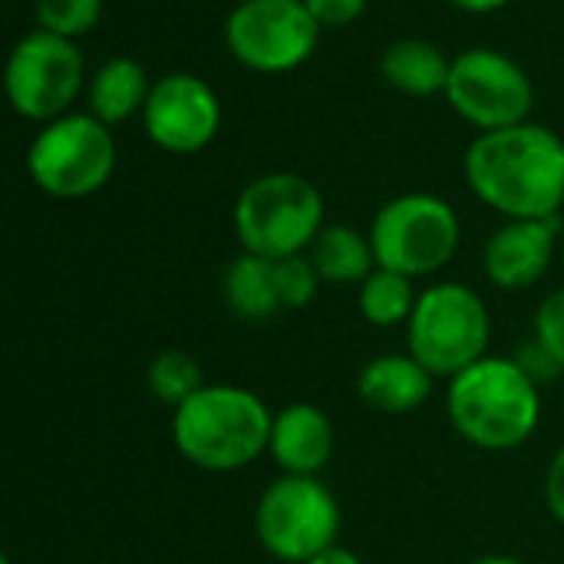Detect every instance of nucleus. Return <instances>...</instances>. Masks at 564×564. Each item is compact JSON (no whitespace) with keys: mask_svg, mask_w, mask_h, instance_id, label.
Segmentation results:
<instances>
[{"mask_svg":"<svg viewBox=\"0 0 564 564\" xmlns=\"http://www.w3.org/2000/svg\"><path fill=\"white\" fill-rule=\"evenodd\" d=\"M116 139L93 112H66L43 122L26 149L33 185L59 202H76L102 192L116 172Z\"/></svg>","mask_w":564,"mask_h":564,"instance_id":"nucleus-6","label":"nucleus"},{"mask_svg":"<svg viewBox=\"0 0 564 564\" xmlns=\"http://www.w3.org/2000/svg\"><path fill=\"white\" fill-rule=\"evenodd\" d=\"M436 377L406 350V354H380L367 360L357 373V397L373 413L410 416L433 397Z\"/></svg>","mask_w":564,"mask_h":564,"instance_id":"nucleus-15","label":"nucleus"},{"mask_svg":"<svg viewBox=\"0 0 564 564\" xmlns=\"http://www.w3.org/2000/svg\"><path fill=\"white\" fill-rule=\"evenodd\" d=\"M268 453L284 476H321L334 456L330 416L307 400L281 406L271 423Z\"/></svg>","mask_w":564,"mask_h":564,"instance_id":"nucleus-14","label":"nucleus"},{"mask_svg":"<svg viewBox=\"0 0 564 564\" xmlns=\"http://www.w3.org/2000/svg\"><path fill=\"white\" fill-rule=\"evenodd\" d=\"M274 413L235 383H205L172 410L175 453L202 473H238L254 466L271 446Z\"/></svg>","mask_w":564,"mask_h":564,"instance_id":"nucleus-3","label":"nucleus"},{"mask_svg":"<svg viewBox=\"0 0 564 564\" xmlns=\"http://www.w3.org/2000/svg\"><path fill=\"white\" fill-rule=\"evenodd\" d=\"M416 297L420 291L413 278L390 271V268H373L367 281L357 288V311L370 327H380V330H390L400 324L406 327L416 307Z\"/></svg>","mask_w":564,"mask_h":564,"instance_id":"nucleus-20","label":"nucleus"},{"mask_svg":"<svg viewBox=\"0 0 564 564\" xmlns=\"http://www.w3.org/2000/svg\"><path fill=\"white\" fill-rule=\"evenodd\" d=\"M492 344V314L486 301L463 281H436L420 291L406 324V350L436 377L453 380Z\"/></svg>","mask_w":564,"mask_h":564,"instance_id":"nucleus-5","label":"nucleus"},{"mask_svg":"<svg viewBox=\"0 0 564 564\" xmlns=\"http://www.w3.org/2000/svg\"><path fill=\"white\" fill-rule=\"evenodd\" d=\"M86 83L89 73L76 40L56 36L40 26L13 43L3 69L7 102L17 116L40 126L73 112V102L79 99Z\"/></svg>","mask_w":564,"mask_h":564,"instance_id":"nucleus-9","label":"nucleus"},{"mask_svg":"<svg viewBox=\"0 0 564 564\" xmlns=\"http://www.w3.org/2000/svg\"><path fill=\"white\" fill-rule=\"evenodd\" d=\"M274 281H278V297L284 311H304L314 304L321 291V274L307 254H291L274 261Z\"/></svg>","mask_w":564,"mask_h":564,"instance_id":"nucleus-23","label":"nucleus"},{"mask_svg":"<svg viewBox=\"0 0 564 564\" xmlns=\"http://www.w3.org/2000/svg\"><path fill=\"white\" fill-rule=\"evenodd\" d=\"M446 416L469 446L509 453L535 436L542 423V387L516 357L489 354L449 380Z\"/></svg>","mask_w":564,"mask_h":564,"instance_id":"nucleus-2","label":"nucleus"},{"mask_svg":"<svg viewBox=\"0 0 564 564\" xmlns=\"http://www.w3.org/2000/svg\"><path fill=\"white\" fill-rule=\"evenodd\" d=\"M304 3H307V10L314 13V20L321 26L340 30V26L357 23L367 13V3L370 0H304Z\"/></svg>","mask_w":564,"mask_h":564,"instance_id":"nucleus-25","label":"nucleus"},{"mask_svg":"<svg viewBox=\"0 0 564 564\" xmlns=\"http://www.w3.org/2000/svg\"><path fill=\"white\" fill-rule=\"evenodd\" d=\"M469 564H525L516 555H482V558H473Z\"/></svg>","mask_w":564,"mask_h":564,"instance_id":"nucleus-29","label":"nucleus"},{"mask_svg":"<svg viewBox=\"0 0 564 564\" xmlns=\"http://www.w3.org/2000/svg\"><path fill=\"white\" fill-rule=\"evenodd\" d=\"M324 284H364L367 274L377 268V254L370 235L354 225H324L314 245L307 248Z\"/></svg>","mask_w":564,"mask_h":564,"instance_id":"nucleus-19","label":"nucleus"},{"mask_svg":"<svg viewBox=\"0 0 564 564\" xmlns=\"http://www.w3.org/2000/svg\"><path fill=\"white\" fill-rule=\"evenodd\" d=\"M261 549L284 564H307L340 539L337 496L321 476H278L254 506Z\"/></svg>","mask_w":564,"mask_h":564,"instance_id":"nucleus-8","label":"nucleus"},{"mask_svg":"<svg viewBox=\"0 0 564 564\" xmlns=\"http://www.w3.org/2000/svg\"><path fill=\"white\" fill-rule=\"evenodd\" d=\"M145 383H149L155 400H162L165 406L175 410L188 397H195L208 380L202 373V364L188 350H162L149 360Z\"/></svg>","mask_w":564,"mask_h":564,"instance_id":"nucleus-21","label":"nucleus"},{"mask_svg":"<svg viewBox=\"0 0 564 564\" xmlns=\"http://www.w3.org/2000/svg\"><path fill=\"white\" fill-rule=\"evenodd\" d=\"M545 506H549L552 519L564 525V446L552 456V463L545 469Z\"/></svg>","mask_w":564,"mask_h":564,"instance_id":"nucleus-26","label":"nucleus"},{"mask_svg":"<svg viewBox=\"0 0 564 564\" xmlns=\"http://www.w3.org/2000/svg\"><path fill=\"white\" fill-rule=\"evenodd\" d=\"M231 225L241 251L248 254L268 261L307 254L327 225L324 195L297 172H264L238 192Z\"/></svg>","mask_w":564,"mask_h":564,"instance_id":"nucleus-4","label":"nucleus"},{"mask_svg":"<svg viewBox=\"0 0 564 564\" xmlns=\"http://www.w3.org/2000/svg\"><path fill=\"white\" fill-rule=\"evenodd\" d=\"M469 192L502 218H558L564 205V139L542 122L476 132L463 155Z\"/></svg>","mask_w":564,"mask_h":564,"instance_id":"nucleus-1","label":"nucleus"},{"mask_svg":"<svg viewBox=\"0 0 564 564\" xmlns=\"http://www.w3.org/2000/svg\"><path fill=\"white\" fill-rule=\"evenodd\" d=\"M142 129L155 149L195 155L208 149L221 129V99L198 73H165L152 83Z\"/></svg>","mask_w":564,"mask_h":564,"instance_id":"nucleus-12","label":"nucleus"},{"mask_svg":"<svg viewBox=\"0 0 564 564\" xmlns=\"http://www.w3.org/2000/svg\"><path fill=\"white\" fill-rule=\"evenodd\" d=\"M446 3H453V7L463 10V13H496V10H502L509 0H446Z\"/></svg>","mask_w":564,"mask_h":564,"instance_id":"nucleus-28","label":"nucleus"},{"mask_svg":"<svg viewBox=\"0 0 564 564\" xmlns=\"http://www.w3.org/2000/svg\"><path fill=\"white\" fill-rule=\"evenodd\" d=\"M446 102L476 132H496L529 122L535 106L532 76L502 50L473 46L453 56L446 79Z\"/></svg>","mask_w":564,"mask_h":564,"instance_id":"nucleus-11","label":"nucleus"},{"mask_svg":"<svg viewBox=\"0 0 564 564\" xmlns=\"http://www.w3.org/2000/svg\"><path fill=\"white\" fill-rule=\"evenodd\" d=\"M564 370V288L552 291L535 311V337H532Z\"/></svg>","mask_w":564,"mask_h":564,"instance_id":"nucleus-24","label":"nucleus"},{"mask_svg":"<svg viewBox=\"0 0 564 564\" xmlns=\"http://www.w3.org/2000/svg\"><path fill=\"white\" fill-rule=\"evenodd\" d=\"M321 30L304 0H241L225 20V46L241 66L278 76L314 56Z\"/></svg>","mask_w":564,"mask_h":564,"instance_id":"nucleus-10","label":"nucleus"},{"mask_svg":"<svg viewBox=\"0 0 564 564\" xmlns=\"http://www.w3.org/2000/svg\"><path fill=\"white\" fill-rule=\"evenodd\" d=\"M221 297L225 307L245 321V324H264L271 317H278L281 297H278V281H274V261L258 258L241 251L221 278Z\"/></svg>","mask_w":564,"mask_h":564,"instance_id":"nucleus-18","label":"nucleus"},{"mask_svg":"<svg viewBox=\"0 0 564 564\" xmlns=\"http://www.w3.org/2000/svg\"><path fill=\"white\" fill-rule=\"evenodd\" d=\"M558 218H512L496 228L482 251V271L499 291H525L545 278L555 258Z\"/></svg>","mask_w":564,"mask_h":564,"instance_id":"nucleus-13","label":"nucleus"},{"mask_svg":"<svg viewBox=\"0 0 564 564\" xmlns=\"http://www.w3.org/2000/svg\"><path fill=\"white\" fill-rule=\"evenodd\" d=\"M307 564H364V562H360V555H357V552H350V549H344V545L337 542V545H330L327 552L314 555Z\"/></svg>","mask_w":564,"mask_h":564,"instance_id":"nucleus-27","label":"nucleus"},{"mask_svg":"<svg viewBox=\"0 0 564 564\" xmlns=\"http://www.w3.org/2000/svg\"><path fill=\"white\" fill-rule=\"evenodd\" d=\"M449 66H453V59L433 40H423V36L393 40L380 56V76L397 93L416 96V99L446 93Z\"/></svg>","mask_w":564,"mask_h":564,"instance_id":"nucleus-17","label":"nucleus"},{"mask_svg":"<svg viewBox=\"0 0 564 564\" xmlns=\"http://www.w3.org/2000/svg\"><path fill=\"white\" fill-rule=\"evenodd\" d=\"M102 20V0H36V26L66 40H79Z\"/></svg>","mask_w":564,"mask_h":564,"instance_id":"nucleus-22","label":"nucleus"},{"mask_svg":"<svg viewBox=\"0 0 564 564\" xmlns=\"http://www.w3.org/2000/svg\"><path fill=\"white\" fill-rule=\"evenodd\" d=\"M377 268L400 271L413 281L440 274L459 251L463 225L456 208L433 192L390 198L370 221Z\"/></svg>","mask_w":564,"mask_h":564,"instance_id":"nucleus-7","label":"nucleus"},{"mask_svg":"<svg viewBox=\"0 0 564 564\" xmlns=\"http://www.w3.org/2000/svg\"><path fill=\"white\" fill-rule=\"evenodd\" d=\"M149 93H152L149 73L132 56H112L99 63L86 83L89 112L106 126H119L132 116H142Z\"/></svg>","mask_w":564,"mask_h":564,"instance_id":"nucleus-16","label":"nucleus"}]
</instances>
